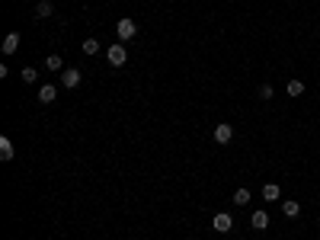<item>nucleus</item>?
Returning a JSON list of instances; mask_svg holds the SVG:
<instances>
[{"label": "nucleus", "instance_id": "f257e3e1", "mask_svg": "<svg viewBox=\"0 0 320 240\" xmlns=\"http://www.w3.org/2000/svg\"><path fill=\"white\" fill-rule=\"evenodd\" d=\"M115 35H119V42L135 39V35H138V23H135V19H119V23H115Z\"/></svg>", "mask_w": 320, "mask_h": 240}, {"label": "nucleus", "instance_id": "f03ea898", "mask_svg": "<svg viewBox=\"0 0 320 240\" xmlns=\"http://www.w3.org/2000/svg\"><path fill=\"white\" fill-rule=\"evenodd\" d=\"M106 58L112 68H125V61H128V51H125V45L119 42V45H109L106 48Z\"/></svg>", "mask_w": 320, "mask_h": 240}, {"label": "nucleus", "instance_id": "7ed1b4c3", "mask_svg": "<svg viewBox=\"0 0 320 240\" xmlns=\"http://www.w3.org/2000/svg\"><path fill=\"white\" fill-rule=\"evenodd\" d=\"M212 227H214V231H218V234H228L231 227H234V218H231L228 211H218V215L212 218Z\"/></svg>", "mask_w": 320, "mask_h": 240}, {"label": "nucleus", "instance_id": "20e7f679", "mask_svg": "<svg viewBox=\"0 0 320 240\" xmlns=\"http://www.w3.org/2000/svg\"><path fill=\"white\" fill-rule=\"evenodd\" d=\"M231 138H234V128H231L228 122H221L214 128V141H218V144H231Z\"/></svg>", "mask_w": 320, "mask_h": 240}, {"label": "nucleus", "instance_id": "39448f33", "mask_svg": "<svg viewBox=\"0 0 320 240\" xmlns=\"http://www.w3.org/2000/svg\"><path fill=\"white\" fill-rule=\"evenodd\" d=\"M54 100H58V86L54 84H45L38 90V103H42V106H48V103H54Z\"/></svg>", "mask_w": 320, "mask_h": 240}, {"label": "nucleus", "instance_id": "423d86ee", "mask_svg": "<svg viewBox=\"0 0 320 240\" xmlns=\"http://www.w3.org/2000/svg\"><path fill=\"white\" fill-rule=\"evenodd\" d=\"M61 84L68 86V90H74V86L80 84V70H77V68H68V70H61Z\"/></svg>", "mask_w": 320, "mask_h": 240}, {"label": "nucleus", "instance_id": "0eeeda50", "mask_svg": "<svg viewBox=\"0 0 320 240\" xmlns=\"http://www.w3.org/2000/svg\"><path fill=\"white\" fill-rule=\"evenodd\" d=\"M16 48H19V32H10L3 39V54H16Z\"/></svg>", "mask_w": 320, "mask_h": 240}, {"label": "nucleus", "instance_id": "6e6552de", "mask_svg": "<svg viewBox=\"0 0 320 240\" xmlns=\"http://www.w3.org/2000/svg\"><path fill=\"white\" fill-rule=\"evenodd\" d=\"M250 224L256 227V231H266V227H269V215H266V211H253Z\"/></svg>", "mask_w": 320, "mask_h": 240}, {"label": "nucleus", "instance_id": "1a4fd4ad", "mask_svg": "<svg viewBox=\"0 0 320 240\" xmlns=\"http://www.w3.org/2000/svg\"><path fill=\"white\" fill-rule=\"evenodd\" d=\"M279 195H282V189L275 186V183H266V186H263V199H266V202H275Z\"/></svg>", "mask_w": 320, "mask_h": 240}, {"label": "nucleus", "instance_id": "9d476101", "mask_svg": "<svg viewBox=\"0 0 320 240\" xmlns=\"http://www.w3.org/2000/svg\"><path fill=\"white\" fill-rule=\"evenodd\" d=\"M13 154H16V151H13V141H10V138H0V157H3V160H13Z\"/></svg>", "mask_w": 320, "mask_h": 240}, {"label": "nucleus", "instance_id": "9b49d317", "mask_svg": "<svg viewBox=\"0 0 320 240\" xmlns=\"http://www.w3.org/2000/svg\"><path fill=\"white\" fill-rule=\"evenodd\" d=\"M36 13H38V19H48V16L54 13V7L48 3V0H38V7H36Z\"/></svg>", "mask_w": 320, "mask_h": 240}, {"label": "nucleus", "instance_id": "f8f14e48", "mask_svg": "<svg viewBox=\"0 0 320 240\" xmlns=\"http://www.w3.org/2000/svg\"><path fill=\"white\" fill-rule=\"evenodd\" d=\"M45 68H48V70H61V68H64L61 54H48V58H45Z\"/></svg>", "mask_w": 320, "mask_h": 240}, {"label": "nucleus", "instance_id": "ddd939ff", "mask_svg": "<svg viewBox=\"0 0 320 240\" xmlns=\"http://www.w3.org/2000/svg\"><path fill=\"white\" fill-rule=\"evenodd\" d=\"M282 211H285V218H298L301 215V205H298V202H285Z\"/></svg>", "mask_w": 320, "mask_h": 240}, {"label": "nucleus", "instance_id": "4468645a", "mask_svg": "<svg viewBox=\"0 0 320 240\" xmlns=\"http://www.w3.org/2000/svg\"><path fill=\"white\" fill-rule=\"evenodd\" d=\"M304 93V84L301 80H288V96H301Z\"/></svg>", "mask_w": 320, "mask_h": 240}, {"label": "nucleus", "instance_id": "2eb2a0df", "mask_svg": "<svg viewBox=\"0 0 320 240\" xmlns=\"http://www.w3.org/2000/svg\"><path fill=\"white\" fill-rule=\"evenodd\" d=\"M250 202V189H237L234 192V205H247Z\"/></svg>", "mask_w": 320, "mask_h": 240}, {"label": "nucleus", "instance_id": "dca6fc26", "mask_svg": "<svg viewBox=\"0 0 320 240\" xmlns=\"http://www.w3.org/2000/svg\"><path fill=\"white\" fill-rule=\"evenodd\" d=\"M80 48H84V54H96V51H99V42H96V39H87Z\"/></svg>", "mask_w": 320, "mask_h": 240}, {"label": "nucleus", "instance_id": "f3484780", "mask_svg": "<svg viewBox=\"0 0 320 240\" xmlns=\"http://www.w3.org/2000/svg\"><path fill=\"white\" fill-rule=\"evenodd\" d=\"M36 77H38L36 68H23V80H26V84H36Z\"/></svg>", "mask_w": 320, "mask_h": 240}, {"label": "nucleus", "instance_id": "a211bd4d", "mask_svg": "<svg viewBox=\"0 0 320 240\" xmlns=\"http://www.w3.org/2000/svg\"><path fill=\"white\" fill-rule=\"evenodd\" d=\"M259 100H272V86H269V84L259 86Z\"/></svg>", "mask_w": 320, "mask_h": 240}]
</instances>
